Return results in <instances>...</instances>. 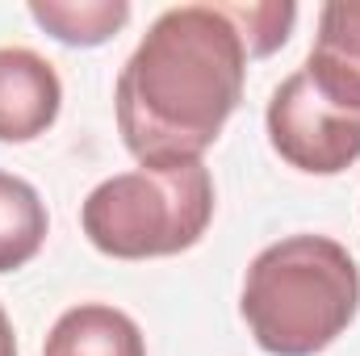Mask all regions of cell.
Segmentation results:
<instances>
[{
    "mask_svg": "<svg viewBox=\"0 0 360 356\" xmlns=\"http://www.w3.org/2000/svg\"><path fill=\"white\" fill-rule=\"evenodd\" d=\"M248 59L222 4L164 8L113 89L117 130L139 168L201 164L243 101Z\"/></svg>",
    "mask_w": 360,
    "mask_h": 356,
    "instance_id": "1",
    "label": "cell"
},
{
    "mask_svg": "<svg viewBox=\"0 0 360 356\" xmlns=\"http://www.w3.org/2000/svg\"><path fill=\"white\" fill-rule=\"evenodd\" d=\"M0 356H17V340H13V323L0 306Z\"/></svg>",
    "mask_w": 360,
    "mask_h": 356,
    "instance_id": "11",
    "label": "cell"
},
{
    "mask_svg": "<svg viewBox=\"0 0 360 356\" xmlns=\"http://www.w3.org/2000/svg\"><path fill=\"white\" fill-rule=\"evenodd\" d=\"M239 310L269 356H314L352 327L360 268L331 235H285L248 265Z\"/></svg>",
    "mask_w": 360,
    "mask_h": 356,
    "instance_id": "2",
    "label": "cell"
},
{
    "mask_svg": "<svg viewBox=\"0 0 360 356\" xmlns=\"http://www.w3.org/2000/svg\"><path fill=\"white\" fill-rule=\"evenodd\" d=\"M222 8L235 21V30H239V38H243L252 59L272 55L276 46H285L289 30L297 21V4H289V0L285 4L281 0H269V4H222Z\"/></svg>",
    "mask_w": 360,
    "mask_h": 356,
    "instance_id": "10",
    "label": "cell"
},
{
    "mask_svg": "<svg viewBox=\"0 0 360 356\" xmlns=\"http://www.w3.org/2000/svg\"><path fill=\"white\" fill-rule=\"evenodd\" d=\"M59 72L30 46H0V143H30L59 117Z\"/></svg>",
    "mask_w": 360,
    "mask_h": 356,
    "instance_id": "5",
    "label": "cell"
},
{
    "mask_svg": "<svg viewBox=\"0 0 360 356\" xmlns=\"http://www.w3.org/2000/svg\"><path fill=\"white\" fill-rule=\"evenodd\" d=\"M51 218L30 180L0 172V272L30 265L46 243Z\"/></svg>",
    "mask_w": 360,
    "mask_h": 356,
    "instance_id": "8",
    "label": "cell"
},
{
    "mask_svg": "<svg viewBox=\"0 0 360 356\" xmlns=\"http://www.w3.org/2000/svg\"><path fill=\"white\" fill-rule=\"evenodd\" d=\"M42 356H147V344L126 310L80 302L55 319Z\"/></svg>",
    "mask_w": 360,
    "mask_h": 356,
    "instance_id": "7",
    "label": "cell"
},
{
    "mask_svg": "<svg viewBox=\"0 0 360 356\" xmlns=\"http://www.w3.org/2000/svg\"><path fill=\"white\" fill-rule=\"evenodd\" d=\"M30 17L63 46H101L130 21V4L126 0H34Z\"/></svg>",
    "mask_w": 360,
    "mask_h": 356,
    "instance_id": "9",
    "label": "cell"
},
{
    "mask_svg": "<svg viewBox=\"0 0 360 356\" xmlns=\"http://www.w3.org/2000/svg\"><path fill=\"white\" fill-rule=\"evenodd\" d=\"M302 72L327 101L360 113V0H331L319 8V34Z\"/></svg>",
    "mask_w": 360,
    "mask_h": 356,
    "instance_id": "6",
    "label": "cell"
},
{
    "mask_svg": "<svg viewBox=\"0 0 360 356\" xmlns=\"http://www.w3.org/2000/svg\"><path fill=\"white\" fill-rule=\"evenodd\" d=\"M214 218V177L205 164L130 168L101 180L80 205V227L101 256L155 260L188 252Z\"/></svg>",
    "mask_w": 360,
    "mask_h": 356,
    "instance_id": "3",
    "label": "cell"
},
{
    "mask_svg": "<svg viewBox=\"0 0 360 356\" xmlns=\"http://www.w3.org/2000/svg\"><path fill=\"white\" fill-rule=\"evenodd\" d=\"M264 126L272 151L297 172L335 177L360 160V113L327 101L302 68L276 84Z\"/></svg>",
    "mask_w": 360,
    "mask_h": 356,
    "instance_id": "4",
    "label": "cell"
}]
</instances>
